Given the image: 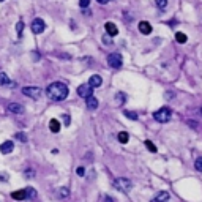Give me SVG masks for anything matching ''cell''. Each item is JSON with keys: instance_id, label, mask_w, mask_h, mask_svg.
I'll list each match as a JSON object with an SVG mask.
<instances>
[{"instance_id": "obj_1", "label": "cell", "mask_w": 202, "mask_h": 202, "mask_svg": "<svg viewBox=\"0 0 202 202\" xmlns=\"http://www.w3.org/2000/svg\"><path fill=\"white\" fill-rule=\"evenodd\" d=\"M46 95L52 100V101H62L68 97V87L63 82H52L47 89H46Z\"/></svg>"}, {"instance_id": "obj_2", "label": "cell", "mask_w": 202, "mask_h": 202, "mask_svg": "<svg viewBox=\"0 0 202 202\" xmlns=\"http://www.w3.org/2000/svg\"><path fill=\"white\" fill-rule=\"evenodd\" d=\"M112 185H114L115 190L122 191V193H128L131 188H133L131 180H128V179H125V177H118V179H115V180L112 182Z\"/></svg>"}, {"instance_id": "obj_3", "label": "cell", "mask_w": 202, "mask_h": 202, "mask_svg": "<svg viewBox=\"0 0 202 202\" xmlns=\"http://www.w3.org/2000/svg\"><path fill=\"white\" fill-rule=\"evenodd\" d=\"M155 120L159 123H164V122H169L171 118V109L169 107H161V109H158L155 114H153Z\"/></svg>"}, {"instance_id": "obj_4", "label": "cell", "mask_w": 202, "mask_h": 202, "mask_svg": "<svg viewBox=\"0 0 202 202\" xmlns=\"http://www.w3.org/2000/svg\"><path fill=\"white\" fill-rule=\"evenodd\" d=\"M22 93L25 97H30L33 100H38L39 97H41V89L39 87H35V85H27L22 89Z\"/></svg>"}, {"instance_id": "obj_5", "label": "cell", "mask_w": 202, "mask_h": 202, "mask_svg": "<svg viewBox=\"0 0 202 202\" xmlns=\"http://www.w3.org/2000/svg\"><path fill=\"white\" fill-rule=\"evenodd\" d=\"M107 63H109V66H112V68H120L123 63V59L118 52H112L107 56Z\"/></svg>"}, {"instance_id": "obj_6", "label": "cell", "mask_w": 202, "mask_h": 202, "mask_svg": "<svg viewBox=\"0 0 202 202\" xmlns=\"http://www.w3.org/2000/svg\"><path fill=\"white\" fill-rule=\"evenodd\" d=\"M44 29H46V24H44L43 19H39V18L33 19V22H32V32L33 33H43Z\"/></svg>"}, {"instance_id": "obj_7", "label": "cell", "mask_w": 202, "mask_h": 202, "mask_svg": "<svg viewBox=\"0 0 202 202\" xmlns=\"http://www.w3.org/2000/svg\"><path fill=\"white\" fill-rule=\"evenodd\" d=\"M93 93V89L89 85V84H84V85H79V89H77V95L79 97H82V98H90V97H93L92 95Z\"/></svg>"}, {"instance_id": "obj_8", "label": "cell", "mask_w": 202, "mask_h": 202, "mask_svg": "<svg viewBox=\"0 0 202 202\" xmlns=\"http://www.w3.org/2000/svg\"><path fill=\"white\" fill-rule=\"evenodd\" d=\"M6 109L11 112V114H24V106L22 104H19V103H10L8 106H6Z\"/></svg>"}, {"instance_id": "obj_9", "label": "cell", "mask_w": 202, "mask_h": 202, "mask_svg": "<svg viewBox=\"0 0 202 202\" xmlns=\"http://www.w3.org/2000/svg\"><path fill=\"white\" fill-rule=\"evenodd\" d=\"M13 149H14V144H13L11 141H5L2 145H0V152H2L3 155H8L13 152Z\"/></svg>"}, {"instance_id": "obj_10", "label": "cell", "mask_w": 202, "mask_h": 202, "mask_svg": "<svg viewBox=\"0 0 202 202\" xmlns=\"http://www.w3.org/2000/svg\"><path fill=\"white\" fill-rule=\"evenodd\" d=\"M101 84H103V79H101V76H98V74H93V76L89 79V85H90L92 89L100 87Z\"/></svg>"}, {"instance_id": "obj_11", "label": "cell", "mask_w": 202, "mask_h": 202, "mask_svg": "<svg viewBox=\"0 0 202 202\" xmlns=\"http://www.w3.org/2000/svg\"><path fill=\"white\" fill-rule=\"evenodd\" d=\"M104 27H106V32H107V35H109V36H115L118 33V29H117V25L114 22H106Z\"/></svg>"}, {"instance_id": "obj_12", "label": "cell", "mask_w": 202, "mask_h": 202, "mask_svg": "<svg viewBox=\"0 0 202 202\" xmlns=\"http://www.w3.org/2000/svg\"><path fill=\"white\" fill-rule=\"evenodd\" d=\"M139 32H141V33H144V35L152 33V25H150L149 22H147V21L139 22Z\"/></svg>"}, {"instance_id": "obj_13", "label": "cell", "mask_w": 202, "mask_h": 202, "mask_svg": "<svg viewBox=\"0 0 202 202\" xmlns=\"http://www.w3.org/2000/svg\"><path fill=\"white\" fill-rule=\"evenodd\" d=\"M167 200H169V193L167 191H161L152 199V202H167Z\"/></svg>"}, {"instance_id": "obj_14", "label": "cell", "mask_w": 202, "mask_h": 202, "mask_svg": "<svg viewBox=\"0 0 202 202\" xmlns=\"http://www.w3.org/2000/svg\"><path fill=\"white\" fill-rule=\"evenodd\" d=\"M114 101H115V104H117V106H122V104L126 101V95H125L123 92H117V93H115Z\"/></svg>"}, {"instance_id": "obj_15", "label": "cell", "mask_w": 202, "mask_h": 202, "mask_svg": "<svg viewBox=\"0 0 202 202\" xmlns=\"http://www.w3.org/2000/svg\"><path fill=\"white\" fill-rule=\"evenodd\" d=\"M11 197L16 200H24V199H27V193H25V190H19V191L11 193Z\"/></svg>"}, {"instance_id": "obj_16", "label": "cell", "mask_w": 202, "mask_h": 202, "mask_svg": "<svg viewBox=\"0 0 202 202\" xmlns=\"http://www.w3.org/2000/svg\"><path fill=\"white\" fill-rule=\"evenodd\" d=\"M87 107L90 111H95L97 107H98V100L95 98V97H90V98H87Z\"/></svg>"}, {"instance_id": "obj_17", "label": "cell", "mask_w": 202, "mask_h": 202, "mask_svg": "<svg viewBox=\"0 0 202 202\" xmlns=\"http://www.w3.org/2000/svg\"><path fill=\"white\" fill-rule=\"evenodd\" d=\"M49 130H51L52 133H59V131H60V122H59V120L52 118L51 122H49Z\"/></svg>"}, {"instance_id": "obj_18", "label": "cell", "mask_w": 202, "mask_h": 202, "mask_svg": "<svg viewBox=\"0 0 202 202\" xmlns=\"http://www.w3.org/2000/svg\"><path fill=\"white\" fill-rule=\"evenodd\" d=\"M117 139L122 142V144H126V142L130 141V136H128V133H126V131H120V133H118V136H117Z\"/></svg>"}, {"instance_id": "obj_19", "label": "cell", "mask_w": 202, "mask_h": 202, "mask_svg": "<svg viewBox=\"0 0 202 202\" xmlns=\"http://www.w3.org/2000/svg\"><path fill=\"white\" fill-rule=\"evenodd\" d=\"M68 196H70V191H68V188H65V186L59 188V197H60V199H66Z\"/></svg>"}, {"instance_id": "obj_20", "label": "cell", "mask_w": 202, "mask_h": 202, "mask_svg": "<svg viewBox=\"0 0 202 202\" xmlns=\"http://www.w3.org/2000/svg\"><path fill=\"white\" fill-rule=\"evenodd\" d=\"M10 77L6 76V73H0V85H10Z\"/></svg>"}, {"instance_id": "obj_21", "label": "cell", "mask_w": 202, "mask_h": 202, "mask_svg": "<svg viewBox=\"0 0 202 202\" xmlns=\"http://www.w3.org/2000/svg\"><path fill=\"white\" fill-rule=\"evenodd\" d=\"M175 39H177V43L183 44V43H186V35L182 33V32H177V33H175Z\"/></svg>"}, {"instance_id": "obj_22", "label": "cell", "mask_w": 202, "mask_h": 202, "mask_svg": "<svg viewBox=\"0 0 202 202\" xmlns=\"http://www.w3.org/2000/svg\"><path fill=\"white\" fill-rule=\"evenodd\" d=\"M25 193H27V197H29V199H35L36 197V191L33 190V188H25Z\"/></svg>"}, {"instance_id": "obj_23", "label": "cell", "mask_w": 202, "mask_h": 202, "mask_svg": "<svg viewBox=\"0 0 202 202\" xmlns=\"http://www.w3.org/2000/svg\"><path fill=\"white\" fill-rule=\"evenodd\" d=\"M145 147L149 149V152H152V153H156L158 150H156V145L155 144H152L150 141H145Z\"/></svg>"}, {"instance_id": "obj_24", "label": "cell", "mask_w": 202, "mask_h": 202, "mask_svg": "<svg viewBox=\"0 0 202 202\" xmlns=\"http://www.w3.org/2000/svg\"><path fill=\"white\" fill-rule=\"evenodd\" d=\"M123 114H125V117H128V118H131V120H138V114L133 112V111H125Z\"/></svg>"}, {"instance_id": "obj_25", "label": "cell", "mask_w": 202, "mask_h": 202, "mask_svg": "<svg viewBox=\"0 0 202 202\" xmlns=\"http://www.w3.org/2000/svg\"><path fill=\"white\" fill-rule=\"evenodd\" d=\"M155 3H156V6H158V8L164 10V8L167 6V0H155Z\"/></svg>"}, {"instance_id": "obj_26", "label": "cell", "mask_w": 202, "mask_h": 202, "mask_svg": "<svg viewBox=\"0 0 202 202\" xmlns=\"http://www.w3.org/2000/svg\"><path fill=\"white\" fill-rule=\"evenodd\" d=\"M194 167H196V171L202 172V156H199V158L196 159V163H194Z\"/></svg>"}, {"instance_id": "obj_27", "label": "cell", "mask_w": 202, "mask_h": 202, "mask_svg": "<svg viewBox=\"0 0 202 202\" xmlns=\"http://www.w3.org/2000/svg\"><path fill=\"white\" fill-rule=\"evenodd\" d=\"M14 138H16V139H19L21 142H27V136H25V133H18Z\"/></svg>"}, {"instance_id": "obj_28", "label": "cell", "mask_w": 202, "mask_h": 202, "mask_svg": "<svg viewBox=\"0 0 202 202\" xmlns=\"http://www.w3.org/2000/svg\"><path fill=\"white\" fill-rule=\"evenodd\" d=\"M22 30H24V22H22V21H19V22L16 24V32H18V35H21V33H22Z\"/></svg>"}, {"instance_id": "obj_29", "label": "cell", "mask_w": 202, "mask_h": 202, "mask_svg": "<svg viewBox=\"0 0 202 202\" xmlns=\"http://www.w3.org/2000/svg\"><path fill=\"white\" fill-rule=\"evenodd\" d=\"M90 5V0H79V6L80 8H87Z\"/></svg>"}, {"instance_id": "obj_30", "label": "cell", "mask_w": 202, "mask_h": 202, "mask_svg": "<svg viewBox=\"0 0 202 202\" xmlns=\"http://www.w3.org/2000/svg\"><path fill=\"white\" fill-rule=\"evenodd\" d=\"M63 122H65V126H70V122H71V118L68 114H63Z\"/></svg>"}, {"instance_id": "obj_31", "label": "cell", "mask_w": 202, "mask_h": 202, "mask_svg": "<svg viewBox=\"0 0 202 202\" xmlns=\"http://www.w3.org/2000/svg\"><path fill=\"white\" fill-rule=\"evenodd\" d=\"M76 172H77V175H79V177H84V174H85V169H84L82 166H80V167H77V171H76Z\"/></svg>"}, {"instance_id": "obj_32", "label": "cell", "mask_w": 202, "mask_h": 202, "mask_svg": "<svg viewBox=\"0 0 202 202\" xmlns=\"http://www.w3.org/2000/svg\"><path fill=\"white\" fill-rule=\"evenodd\" d=\"M103 41H104L106 44H111V43H112V39L109 38V35H104V36H103Z\"/></svg>"}, {"instance_id": "obj_33", "label": "cell", "mask_w": 202, "mask_h": 202, "mask_svg": "<svg viewBox=\"0 0 202 202\" xmlns=\"http://www.w3.org/2000/svg\"><path fill=\"white\" fill-rule=\"evenodd\" d=\"M0 180H3V182L8 180V175H3V174H2V175H0Z\"/></svg>"}, {"instance_id": "obj_34", "label": "cell", "mask_w": 202, "mask_h": 202, "mask_svg": "<svg viewBox=\"0 0 202 202\" xmlns=\"http://www.w3.org/2000/svg\"><path fill=\"white\" fill-rule=\"evenodd\" d=\"M98 2H100V3H101V5H106V3H107V2H109V0H98Z\"/></svg>"}, {"instance_id": "obj_35", "label": "cell", "mask_w": 202, "mask_h": 202, "mask_svg": "<svg viewBox=\"0 0 202 202\" xmlns=\"http://www.w3.org/2000/svg\"><path fill=\"white\" fill-rule=\"evenodd\" d=\"M104 202H114V200H112L111 197H106V199H104Z\"/></svg>"}, {"instance_id": "obj_36", "label": "cell", "mask_w": 202, "mask_h": 202, "mask_svg": "<svg viewBox=\"0 0 202 202\" xmlns=\"http://www.w3.org/2000/svg\"><path fill=\"white\" fill-rule=\"evenodd\" d=\"M200 112H202V107H200Z\"/></svg>"}, {"instance_id": "obj_37", "label": "cell", "mask_w": 202, "mask_h": 202, "mask_svg": "<svg viewBox=\"0 0 202 202\" xmlns=\"http://www.w3.org/2000/svg\"><path fill=\"white\" fill-rule=\"evenodd\" d=\"M0 2H3V0H0Z\"/></svg>"}]
</instances>
